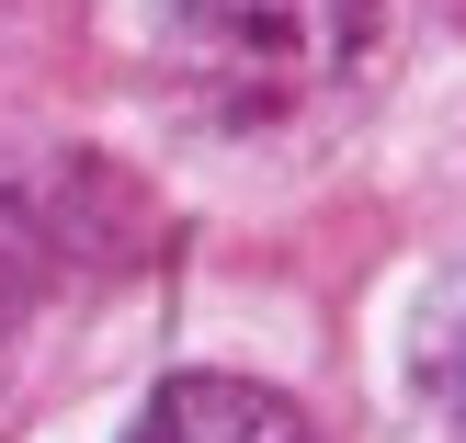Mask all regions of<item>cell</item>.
Instances as JSON below:
<instances>
[{"mask_svg":"<svg viewBox=\"0 0 466 443\" xmlns=\"http://www.w3.org/2000/svg\"><path fill=\"white\" fill-rule=\"evenodd\" d=\"M376 45H387V0H171L182 80L239 126H285L353 91Z\"/></svg>","mask_w":466,"mask_h":443,"instance_id":"cell-1","label":"cell"},{"mask_svg":"<svg viewBox=\"0 0 466 443\" xmlns=\"http://www.w3.org/2000/svg\"><path fill=\"white\" fill-rule=\"evenodd\" d=\"M421 376H432V398L466 421V262L444 273V296H432V318H421Z\"/></svg>","mask_w":466,"mask_h":443,"instance_id":"cell-3","label":"cell"},{"mask_svg":"<svg viewBox=\"0 0 466 443\" xmlns=\"http://www.w3.org/2000/svg\"><path fill=\"white\" fill-rule=\"evenodd\" d=\"M126 443H319V432L296 398H273L250 376H171V387H148Z\"/></svg>","mask_w":466,"mask_h":443,"instance_id":"cell-2","label":"cell"}]
</instances>
